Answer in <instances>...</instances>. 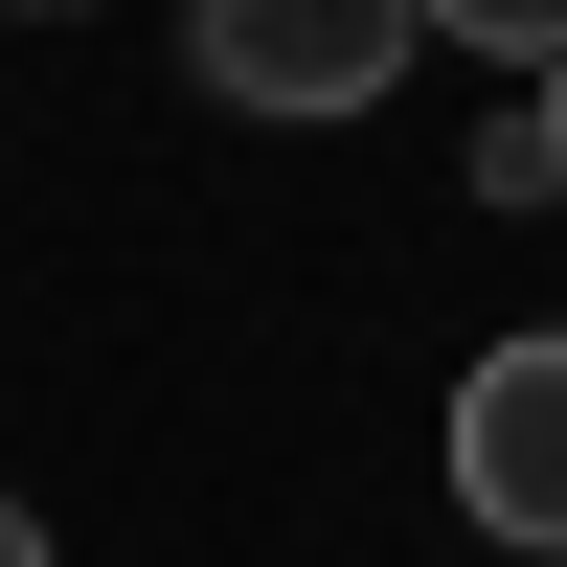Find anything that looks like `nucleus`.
Segmentation results:
<instances>
[{
  "label": "nucleus",
  "instance_id": "1",
  "mask_svg": "<svg viewBox=\"0 0 567 567\" xmlns=\"http://www.w3.org/2000/svg\"><path fill=\"white\" fill-rule=\"evenodd\" d=\"M409 23L432 0H205V91L227 114H363L409 69Z\"/></svg>",
  "mask_w": 567,
  "mask_h": 567
},
{
  "label": "nucleus",
  "instance_id": "2",
  "mask_svg": "<svg viewBox=\"0 0 567 567\" xmlns=\"http://www.w3.org/2000/svg\"><path fill=\"white\" fill-rule=\"evenodd\" d=\"M454 499L499 545H567V341H477L454 386Z\"/></svg>",
  "mask_w": 567,
  "mask_h": 567
},
{
  "label": "nucleus",
  "instance_id": "3",
  "mask_svg": "<svg viewBox=\"0 0 567 567\" xmlns=\"http://www.w3.org/2000/svg\"><path fill=\"white\" fill-rule=\"evenodd\" d=\"M454 45H499V69H567V0H432Z\"/></svg>",
  "mask_w": 567,
  "mask_h": 567
},
{
  "label": "nucleus",
  "instance_id": "4",
  "mask_svg": "<svg viewBox=\"0 0 567 567\" xmlns=\"http://www.w3.org/2000/svg\"><path fill=\"white\" fill-rule=\"evenodd\" d=\"M0 567H45V523H23V499H0Z\"/></svg>",
  "mask_w": 567,
  "mask_h": 567
},
{
  "label": "nucleus",
  "instance_id": "5",
  "mask_svg": "<svg viewBox=\"0 0 567 567\" xmlns=\"http://www.w3.org/2000/svg\"><path fill=\"white\" fill-rule=\"evenodd\" d=\"M545 136H567V69H545Z\"/></svg>",
  "mask_w": 567,
  "mask_h": 567
}]
</instances>
